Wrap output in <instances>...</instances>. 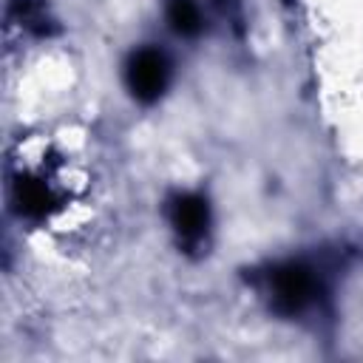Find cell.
<instances>
[{"label": "cell", "mask_w": 363, "mask_h": 363, "mask_svg": "<svg viewBox=\"0 0 363 363\" xmlns=\"http://www.w3.org/2000/svg\"><path fill=\"white\" fill-rule=\"evenodd\" d=\"M122 74H125L128 94L142 105H153L164 96V91L170 85V60L162 48L142 45L128 54Z\"/></svg>", "instance_id": "cell-2"}, {"label": "cell", "mask_w": 363, "mask_h": 363, "mask_svg": "<svg viewBox=\"0 0 363 363\" xmlns=\"http://www.w3.org/2000/svg\"><path fill=\"white\" fill-rule=\"evenodd\" d=\"M11 204H14L20 218L43 221L57 210V196L48 187V182H43L40 176L20 173L11 182Z\"/></svg>", "instance_id": "cell-4"}, {"label": "cell", "mask_w": 363, "mask_h": 363, "mask_svg": "<svg viewBox=\"0 0 363 363\" xmlns=\"http://www.w3.org/2000/svg\"><path fill=\"white\" fill-rule=\"evenodd\" d=\"M167 218L182 244H201L210 233V204L199 193H176L167 204Z\"/></svg>", "instance_id": "cell-3"}, {"label": "cell", "mask_w": 363, "mask_h": 363, "mask_svg": "<svg viewBox=\"0 0 363 363\" xmlns=\"http://www.w3.org/2000/svg\"><path fill=\"white\" fill-rule=\"evenodd\" d=\"M167 23L179 37H199L204 28V17L196 0H167Z\"/></svg>", "instance_id": "cell-5"}, {"label": "cell", "mask_w": 363, "mask_h": 363, "mask_svg": "<svg viewBox=\"0 0 363 363\" xmlns=\"http://www.w3.org/2000/svg\"><path fill=\"white\" fill-rule=\"evenodd\" d=\"M267 292L269 306L284 315H301L318 295V275L306 261H284L275 264L267 275Z\"/></svg>", "instance_id": "cell-1"}, {"label": "cell", "mask_w": 363, "mask_h": 363, "mask_svg": "<svg viewBox=\"0 0 363 363\" xmlns=\"http://www.w3.org/2000/svg\"><path fill=\"white\" fill-rule=\"evenodd\" d=\"M9 11H14L20 17V26L31 28L34 34H45L48 31V17H45V6L40 0H9Z\"/></svg>", "instance_id": "cell-6"}]
</instances>
